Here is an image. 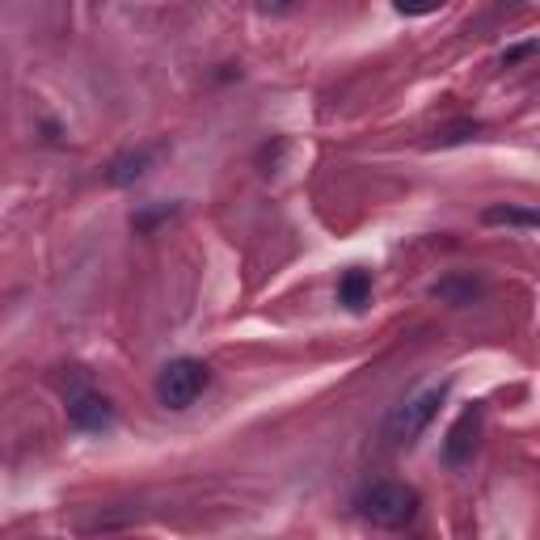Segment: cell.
Returning <instances> with one entry per match:
<instances>
[{
    "label": "cell",
    "mask_w": 540,
    "mask_h": 540,
    "mask_svg": "<svg viewBox=\"0 0 540 540\" xmlns=\"http://www.w3.org/2000/svg\"><path fill=\"white\" fill-rule=\"evenodd\" d=\"M536 51V43H519V47H511L507 55H503V64L511 68V64H519V60H528V55Z\"/></svg>",
    "instance_id": "8fae6325"
},
{
    "label": "cell",
    "mask_w": 540,
    "mask_h": 540,
    "mask_svg": "<svg viewBox=\"0 0 540 540\" xmlns=\"http://www.w3.org/2000/svg\"><path fill=\"white\" fill-rule=\"evenodd\" d=\"M211 384V368L203 359H169L161 376H157V401L169 410H186L203 397V389Z\"/></svg>",
    "instance_id": "7a4b0ae2"
},
{
    "label": "cell",
    "mask_w": 540,
    "mask_h": 540,
    "mask_svg": "<svg viewBox=\"0 0 540 540\" xmlns=\"http://www.w3.org/2000/svg\"><path fill=\"white\" fill-rule=\"evenodd\" d=\"M393 9L401 17H427V13H439L443 0H393Z\"/></svg>",
    "instance_id": "30bf717a"
},
{
    "label": "cell",
    "mask_w": 540,
    "mask_h": 540,
    "mask_svg": "<svg viewBox=\"0 0 540 540\" xmlns=\"http://www.w3.org/2000/svg\"><path fill=\"white\" fill-rule=\"evenodd\" d=\"M338 300L351 308V313H359V308L372 300V275H368V270H359V266L346 270V275L338 279Z\"/></svg>",
    "instance_id": "52a82bcc"
},
{
    "label": "cell",
    "mask_w": 540,
    "mask_h": 540,
    "mask_svg": "<svg viewBox=\"0 0 540 540\" xmlns=\"http://www.w3.org/2000/svg\"><path fill=\"white\" fill-rule=\"evenodd\" d=\"M477 292H481L477 279H443V283L431 287V296L435 300H448V304H469Z\"/></svg>",
    "instance_id": "9c48e42d"
},
{
    "label": "cell",
    "mask_w": 540,
    "mask_h": 540,
    "mask_svg": "<svg viewBox=\"0 0 540 540\" xmlns=\"http://www.w3.org/2000/svg\"><path fill=\"white\" fill-rule=\"evenodd\" d=\"M355 507L376 528H405L418 515V490L405 481H372L355 494Z\"/></svg>",
    "instance_id": "6da1fadb"
},
{
    "label": "cell",
    "mask_w": 540,
    "mask_h": 540,
    "mask_svg": "<svg viewBox=\"0 0 540 540\" xmlns=\"http://www.w3.org/2000/svg\"><path fill=\"white\" fill-rule=\"evenodd\" d=\"M477 431H481V410L473 405V410H465L456 422H452V431H448V439H443V460L448 465H465V460L473 456V448H477Z\"/></svg>",
    "instance_id": "5b68a950"
},
{
    "label": "cell",
    "mask_w": 540,
    "mask_h": 540,
    "mask_svg": "<svg viewBox=\"0 0 540 540\" xmlns=\"http://www.w3.org/2000/svg\"><path fill=\"white\" fill-rule=\"evenodd\" d=\"M157 157H161V148H135V152H123V157L110 165L106 182H110V186H131V182H140L144 173L157 165Z\"/></svg>",
    "instance_id": "8992f818"
},
{
    "label": "cell",
    "mask_w": 540,
    "mask_h": 540,
    "mask_svg": "<svg viewBox=\"0 0 540 540\" xmlns=\"http://www.w3.org/2000/svg\"><path fill=\"white\" fill-rule=\"evenodd\" d=\"M486 224H494V228H536L540 216L528 207H486Z\"/></svg>",
    "instance_id": "ba28073f"
},
{
    "label": "cell",
    "mask_w": 540,
    "mask_h": 540,
    "mask_svg": "<svg viewBox=\"0 0 540 540\" xmlns=\"http://www.w3.org/2000/svg\"><path fill=\"white\" fill-rule=\"evenodd\" d=\"M443 397H448V384H435V389H422L418 397L397 405V410L389 414V422H384V435H389V443H397V448H410V443L431 427V418L439 414Z\"/></svg>",
    "instance_id": "3957f363"
},
{
    "label": "cell",
    "mask_w": 540,
    "mask_h": 540,
    "mask_svg": "<svg viewBox=\"0 0 540 540\" xmlns=\"http://www.w3.org/2000/svg\"><path fill=\"white\" fill-rule=\"evenodd\" d=\"M68 422H72L76 431L102 435V431L114 427V405H110L102 393L81 389V393H72V397H68Z\"/></svg>",
    "instance_id": "277c9868"
}]
</instances>
